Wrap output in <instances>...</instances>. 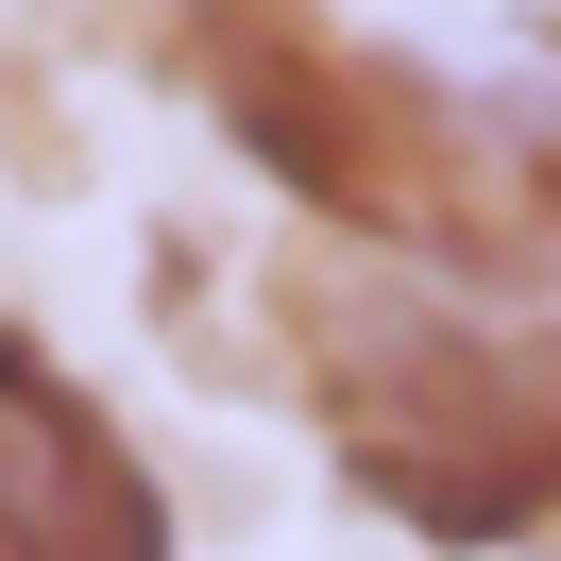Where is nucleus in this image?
I'll return each mask as SVG.
<instances>
[{
	"instance_id": "obj_1",
	"label": "nucleus",
	"mask_w": 561,
	"mask_h": 561,
	"mask_svg": "<svg viewBox=\"0 0 561 561\" xmlns=\"http://www.w3.org/2000/svg\"><path fill=\"white\" fill-rule=\"evenodd\" d=\"M0 561H171V493L85 375L0 323Z\"/></svg>"
}]
</instances>
